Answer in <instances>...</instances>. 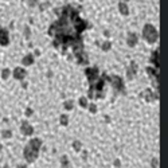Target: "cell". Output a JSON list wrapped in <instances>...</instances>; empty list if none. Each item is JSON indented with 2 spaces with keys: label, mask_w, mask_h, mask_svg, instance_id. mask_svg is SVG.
<instances>
[{
  "label": "cell",
  "mask_w": 168,
  "mask_h": 168,
  "mask_svg": "<svg viewBox=\"0 0 168 168\" xmlns=\"http://www.w3.org/2000/svg\"><path fill=\"white\" fill-rule=\"evenodd\" d=\"M87 28V22L79 16L78 11L71 5H66L62 8L59 20L54 22L49 28L50 36H55L54 47L58 49L62 46V53H66L67 47H71L73 53L79 65H87L86 53L83 51V42L81 34Z\"/></svg>",
  "instance_id": "obj_1"
},
{
  "label": "cell",
  "mask_w": 168,
  "mask_h": 168,
  "mask_svg": "<svg viewBox=\"0 0 168 168\" xmlns=\"http://www.w3.org/2000/svg\"><path fill=\"white\" fill-rule=\"evenodd\" d=\"M109 79V77L102 74V77H100L96 82L90 83V89H89V98H102L105 96V82Z\"/></svg>",
  "instance_id": "obj_2"
},
{
  "label": "cell",
  "mask_w": 168,
  "mask_h": 168,
  "mask_svg": "<svg viewBox=\"0 0 168 168\" xmlns=\"http://www.w3.org/2000/svg\"><path fill=\"white\" fill-rule=\"evenodd\" d=\"M40 147H42V141L40 139H32L30 140V143L26 145L24 148V159L28 161V163H32L38 159V155L40 151Z\"/></svg>",
  "instance_id": "obj_3"
},
{
  "label": "cell",
  "mask_w": 168,
  "mask_h": 168,
  "mask_svg": "<svg viewBox=\"0 0 168 168\" xmlns=\"http://www.w3.org/2000/svg\"><path fill=\"white\" fill-rule=\"evenodd\" d=\"M143 36L148 43L152 45V43H155L157 40V38H159V32H157V30L155 28L152 24H145L143 28Z\"/></svg>",
  "instance_id": "obj_4"
},
{
  "label": "cell",
  "mask_w": 168,
  "mask_h": 168,
  "mask_svg": "<svg viewBox=\"0 0 168 168\" xmlns=\"http://www.w3.org/2000/svg\"><path fill=\"white\" fill-rule=\"evenodd\" d=\"M108 81H110V83H112L114 92H119V93L125 94V86H124V81H122V78H121V77L113 75V77H110V78L108 79Z\"/></svg>",
  "instance_id": "obj_5"
},
{
  "label": "cell",
  "mask_w": 168,
  "mask_h": 168,
  "mask_svg": "<svg viewBox=\"0 0 168 168\" xmlns=\"http://www.w3.org/2000/svg\"><path fill=\"white\" fill-rule=\"evenodd\" d=\"M85 74H86V77H87V79H89V83H93V82H96L97 79L100 78V75H98V67H87V69L85 70Z\"/></svg>",
  "instance_id": "obj_6"
},
{
  "label": "cell",
  "mask_w": 168,
  "mask_h": 168,
  "mask_svg": "<svg viewBox=\"0 0 168 168\" xmlns=\"http://www.w3.org/2000/svg\"><path fill=\"white\" fill-rule=\"evenodd\" d=\"M8 45H9L8 31L5 28H0V46H8Z\"/></svg>",
  "instance_id": "obj_7"
},
{
  "label": "cell",
  "mask_w": 168,
  "mask_h": 168,
  "mask_svg": "<svg viewBox=\"0 0 168 168\" xmlns=\"http://www.w3.org/2000/svg\"><path fill=\"white\" fill-rule=\"evenodd\" d=\"M136 74H137V65H136V62H130L129 67L126 69V78L128 79H133Z\"/></svg>",
  "instance_id": "obj_8"
},
{
  "label": "cell",
  "mask_w": 168,
  "mask_h": 168,
  "mask_svg": "<svg viewBox=\"0 0 168 168\" xmlns=\"http://www.w3.org/2000/svg\"><path fill=\"white\" fill-rule=\"evenodd\" d=\"M20 130H22V133L24 134V136H30V134L34 133V128L30 125L27 121H23L22 125H20Z\"/></svg>",
  "instance_id": "obj_9"
},
{
  "label": "cell",
  "mask_w": 168,
  "mask_h": 168,
  "mask_svg": "<svg viewBox=\"0 0 168 168\" xmlns=\"http://www.w3.org/2000/svg\"><path fill=\"white\" fill-rule=\"evenodd\" d=\"M26 75H27V71L23 69V67H16V69L13 70V77H15L16 79L22 81V79L26 78Z\"/></svg>",
  "instance_id": "obj_10"
},
{
  "label": "cell",
  "mask_w": 168,
  "mask_h": 168,
  "mask_svg": "<svg viewBox=\"0 0 168 168\" xmlns=\"http://www.w3.org/2000/svg\"><path fill=\"white\" fill-rule=\"evenodd\" d=\"M147 74L155 81V85L157 87V75H159V70L155 67H147Z\"/></svg>",
  "instance_id": "obj_11"
},
{
  "label": "cell",
  "mask_w": 168,
  "mask_h": 168,
  "mask_svg": "<svg viewBox=\"0 0 168 168\" xmlns=\"http://www.w3.org/2000/svg\"><path fill=\"white\" fill-rule=\"evenodd\" d=\"M137 42H139V38H137L136 34L130 32L129 35L126 36V45L129 46V47H134V46L137 45Z\"/></svg>",
  "instance_id": "obj_12"
},
{
  "label": "cell",
  "mask_w": 168,
  "mask_h": 168,
  "mask_svg": "<svg viewBox=\"0 0 168 168\" xmlns=\"http://www.w3.org/2000/svg\"><path fill=\"white\" fill-rule=\"evenodd\" d=\"M143 97H145V100L147 101H155V100H157V93H152V90L151 89H147L145 92H144L143 94H141Z\"/></svg>",
  "instance_id": "obj_13"
},
{
  "label": "cell",
  "mask_w": 168,
  "mask_h": 168,
  "mask_svg": "<svg viewBox=\"0 0 168 168\" xmlns=\"http://www.w3.org/2000/svg\"><path fill=\"white\" fill-rule=\"evenodd\" d=\"M119 11H120L121 15H128V13H129V8H128V5L124 2H120L119 3Z\"/></svg>",
  "instance_id": "obj_14"
},
{
  "label": "cell",
  "mask_w": 168,
  "mask_h": 168,
  "mask_svg": "<svg viewBox=\"0 0 168 168\" xmlns=\"http://www.w3.org/2000/svg\"><path fill=\"white\" fill-rule=\"evenodd\" d=\"M157 55H159V50H155L152 53V58H151V62L155 65V69L159 70V59H157Z\"/></svg>",
  "instance_id": "obj_15"
},
{
  "label": "cell",
  "mask_w": 168,
  "mask_h": 168,
  "mask_svg": "<svg viewBox=\"0 0 168 168\" xmlns=\"http://www.w3.org/2000/svg\"><path fill=\"white\" fill-rule=\"evenodd\" d=\"M22 63L24 66H30V65H32L34 63V57L31 55V54H30V55H26L24 58L22 59Z\"/></svg>",
  "instance_id": "obj_16"
},
{
  "label": "cell",
  "mask_w": 168,
  "mask_h": 168,
  "mask_svg": "<svg viewBox=\"0 0 168 168\" xmlns=\"http://www.w3.org/2000/svg\"><path fill=\"white\" fill-rule=\"evenodd\" d=\"M63 106H65L66 110H71L73 106H74V104H73V101H66V102L63 104Z\"/></svg>",
  "instance_id": "obj_17"
},
{
  "label": "cell",
  "mask_w": 168,
  "mask_h": 168,
  "mask_svg": "<svg viewBox=\"0 0 168 168\" xmlns=\"http://www.w3.org/2000/svg\"><path fill=\"white\" fill-rule=\"evenodd\" d=\"M79 105L82 108H87V105H89V104H87V98H85V97H81V98H79Z\"/></svg>",
  "instance_id": "obj_18"
},
{
  "label": "cell",
  "mask_w": 168,
  "mask_h": 168,
  "mask_svg": "<svg viewBox=\"0 0 168 168\" xmlns=\"http://www.w3.org/2000/svg\"><path fill=\"white\" fill-rule=\"evenodd\" d=\"M67 122H69V117H67L66 114H62V116H60V124H62V125H67Z\"/></svg>",
  "instance_id": "obj_19"
},
{
  "label": "cell",
  "mask_w": 168,
  "mask_h": 168,
  "mask_svg": "<svg viewBox=\"0 0 168 168\" xmlns=\"http://www.w3.org/2000/svg\"><path fill=\"white\" fill-rule=\"evenodd\" d=\"M8 77H9V70H8V69H4V70L2 71V78H3V79H7Z\"/></svg>",
  "instance_id": "obj_20"
},
{
  "label": "cell",
  "mask_w": 168,
  "mask_h": 168,
  "mask_svg": "<svg viewBox=\"0 0 168 168\" xmlns=\"http://www.w3.org/2000/svg\"><path fill=\"white\" fill-rule=\"evenodd\" d=\"M110 46H112L110 45V42H105L102 46H101V49H102L104 51H108V50H110Z\"/></svg>",
  "instance_id": "obj_21"
},
{
  "label": "cell",
  "mask_w": 168,
  "mask_h": 168,
  "mask_svg": "<svg viewBox=\"0 0 168 168\" xmlns=\"http://www.w3.org/2000/svg\"><path fill=\"white\" fill-rule=\"evenodd\" d=\"M87 106H89V110H90L92 113H96V112H97V106L94 105V104H90V105H87Z\"/></svg>",
  "instance_id": "obj_22"
},
{
  "label": "cell",
  "mask_w": 168,
  "mask_h": 168,
  "mask_svg": "<svg viewBox=\"0 0 168 168\" xmlns=\"http://www.w3.org/2000/svg\"><path fill=\"white\" fill-rule=\"evenodd\" d=\"M73 145H74V149H75V151H79L81 149V143H79V141H74Z\"/></svg>",
  "instance_id": "obj_23"
},
{
  "label": "cell",
  "mask_w": 168,
  "mask_h": 168,
  "mask_svg": "<svg viewBox=\"0 0 168 168\" xmlns=\"http://www.w3.org/2000/svg\"><path fill=\"white\" fill-rule=\"evenodd\" d=\"M11 130H4V132H3V137H4V139H7V137H11Z\"/></svg>",
  "instance_id": "obj_24"
},
{
  "label": "cell",
  "mask_w": 168,
  "mask_h": 168,
  "mask_svg": "<svg viewBox=\"0 0 168 168\" xmlns=\"http://www.w3.org/2000/svg\"><path fill=\"white\" fill-rule=\"evenodd\" d=\"M24 35H26V38H28V36H30V28H28V27H26V28H24Z\"/></svg>",
  "instance_id": "obj_25"
},
{
  "label": "cell",
  "mask_w": 168,
  "mask_h": 168,
  "mask_svg": "<svg viewBox=\"0 0 168 168\" xmlns=\"http://www.w3.org/2000/svg\"><path fill=\"white\" fill-rule=\"evenodd\" d=\"M28 4H30V7L36 5V0H28Z\"/></svg>",
  "instance_id": "obj_26"
},
{
  "label": "cell",
  "mask_w": 168,
  "mask_h": 168,
  "mask_svg": "<svg viewBox=\"0 0 168 168\" xmlns=\"http://www.w3.org/2000/svg\"><path fill=\"white\" fill-rule=\"evenodd\" d=\"M157 167V159H153L152 160V168H156Z\"/></svg>",
  "instance_id": "obj_27"
},
{
  "label": "cell",
  "mask_w": 168,
  "mask_h": 168,
  "mask_svg": "<svg viewBox=\"0 0 168 168\" xmlns=\"http://www.w3.org/2000/svg\"><path fill=\"white\" fill-rule=\"evenodd\" d=\"M31 114H32V110L31 109H27L26 110V116H31Z\"/></svg>",
  "instance_id": "obj_28"
},
{
  "label": "cell",
  "mask_w": 168,
  "mask_h": 168,
  "mask_svg": "<svg viewBox=\"0 0 168 168\" xmlns=\"http://www.w3.org/2000/svg\"><path fill=\"white\" fill-rule=\"evenodd\" d=\"M62 161H63V166H67V157L66 156H63V160Z\"/></svg>",
  "instance_id": "obj_29"
},
{
  "label": "cell",
  "mask_w": 168,
  "mask_h": 168,
  "mask_svg": "<svg viewBox=\"0 0 168 168\" xmlns=\"http://www.w3.org/2000/svg\"><path fill=\"white\" fill-rule=\"evenodd\" d=\"M18 168H27V167H26V166H19Z\"/></svg>",
  "instance_id": "obj_30"
},
{
  "label": "cell",
  "mask_w": 168,
  "mask_h": 168,
  "mask_svg": "<svg viewBox=\"0 0 168 168\" xmlns=\"http://www.w3.org/2000/svg\"><path fill=\"white\" fill-rule=\"evenodd\" d=\"M4 168H8V166H7V167H4Z\"/></svg>",
  "instance_id": "obj_31"
},
{
  "label": "cell",
  "mask_w": 168,
  "mask_h": 168,
  "mask_svg": "<svg viewBox=\"0 0 168 168\" xmlns=\"http://www.w3.org/2000/svg\"><path fill=\"white\" fill-rule=\"evenodd\" d=\"M81 2H82V0H81Z\"/></svg>",
  "instance_id": "obj_32"
}]
</instances>
